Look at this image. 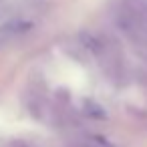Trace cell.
Masks as SVG:
<instances>
[{"label": "cell", "mask_w": 147, "mask_h": 147, "mask_svg": "<svg viewBox=\"0 0 147 147\" xmlns=\"http://www.w3.org/2000/svg\"><path fill=\"white\" fill-rule=\"evenodd\" d=\"M32 28H34V22L30 18H10V20H6V22L0 24V40L24 36Z\"/></svg>", "instance_id": "cell-2"}, {"label": "cell", "mask_w": 147, "mask_h": 147, "mask_svg": "<svg viewBox=\"0 0 147 147\" xmlns=\"http://www.w3.org/2000/svg\"><path fill=\"white\" fill-rule=\"evenodd\" d=\"M77 40H79V45H81L91 57L99 59L101 63H113V53H111V49H109V42H107L101 34L83 30V32H79Z\"/></svg>", "instance_id": "cell-1"}, {"label": "cell", "mask_w": 147, "mask_h": 147, "mask_svg": "<svg viewBox=\"0 0 147 147\" xmlns=\"http://www.w3.org/2000/svg\"><path fill=\"white\" fill-rule=\"evenodd\" d=\"M83 109H85V113H87L89 117H93V119H107V113L99 107V103L85 101V103H83Z\"/></svg>", "instance_id": "cell-3"}, {"label": "cell", "mask_w": 147, "mask_h": 147, "mask_svg": "<svg viewBox=\"0 0 147 147\" xmlns=\"http://www.w3.org/2000/svg\"><path fill=\"white\" fill-rule=\"evenodd\" d=\"M145 47H147V45H145Z\"/></svg>", "instance_id": "cell-4"}]
</instances>
